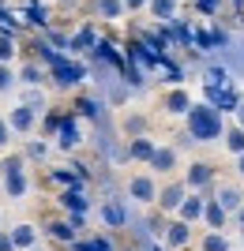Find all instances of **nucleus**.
<instances>
[{"label":"nucleus","instance_id":"37998d69","mask_svg":"<svg viewBox=\"0 0 244 251\" xmlns=\"http://www.w3.org/2000/svg\"><path fill=\"white\" fill-rule=\"evenodd\" d=\"M8 131H11V124H8V120H0V150L8 147Z\"/></svg>","mask_w":244,"mask_h":251},{"label":"nucleus","instance_id":"c85d7f7f","mask_svg":"<svg viewBox=\"0 0 244 251\" xmlns=\"http://www.w3.org/2000/svg\"><path fill=\"white\" fill-rule=\"evenodd\" d=\"M72 251H117V248H113V240L106 232H98L90 240H72Z\"/></svg>","mask_w":244,"mask_h":251},{"label":"nucleus","instance_id":"ddd939ff","mask_svg":"<svg viewBox=\"0 0 244 251\" xmlns=\"http://www.w3.org/2000/svg\"><path fill=\"white\" fill-rule=\"evenodd\" d=\"M162 240H165V248H169V251H181V248H188V240H191L188 221H184V218L169 221V225H165V232H162Z\"/></svg>","mask_w":244,"mask_h":251},{"label":"nucleus","instance_id":"a878e982","mask_svg":"<svg viewBox=\"0 0 244 251\" xmlns=\"http://www.w3.org/2000/svg\"><path fill=\"white\" fill-rule=\"evenodd\" d=\"M199 251H233V244H229V236H225L222 229H211L199 240Z\"/></svg>","mask_w":244,"mask_h":251},{"label":"nucleus","instance_id":"cd10ccee","mask_svg":"<svg viewBox=\"0 0 244 251\" xmlns=\"http://www.w3.org/2000/svg\"><path fill=\"white\" fill-rule=\"evenodd\" d=\"M45 72H49V68H42L38 60H30V64H23L19 83H23V86H42V83H45Z\"/></svg>","mask_w":244,"mask_h":251},{"label":"nucleus","instance_id":"ea45409f","mask_svg":"<svg viewBox=\"0 0 244 251\" xmlns=\"http://www.w3.org/2000/svg\"><path fill=\"white\" fill-rule=\"evenodd\" d=\"M128 135H132V139H136V135H143V131H147V120H143V116H128Z\"/></svg>","mask_w":244,"mask_h":251},{"label":"nucleus","instance_id":"f704fd0d","mask_svg":"<svg viewBox=\"0 0 244 251\" xmlns=\"http://www.w3.org/2000/svg\"><path fill=\"white\" fill-rule=\"evenodd\" d=\"M225 150H229V154H244V127L241 124L225 127Z\"/></svg>","mask_w":244,"mask_h":251},{"label":"nucleus","instance_id":"72a5a7b5","mask_svg":"<svg viewBox=\"0 0 244 251\" xmlns=\"http://www.w3.org/2000/svg\"><path fill=\"white\" fill-rule=\"evenodd\" d=\"M27 23H23V15H15V11H8L4 4H0V34H19Z\"/></svg>","mask_w":244,"mask_h":251},{"label":"nucleus","instance_id":"6ab92c4d","mask_svg":"<svg viewBox=\"0 0 244 251\" xmlns=\"http://www.w3.org/2000/svg\"><path fill=\"white\" fill-rule=\"evenodd\" d=\"M23 23H27V26H34V30H45V26H49V8H45V4H38V0H27Z\"/></svg>","mask_w":244,"mask_h":251},{"label":"nucleus","instance_id":"412c9836","mask_svg":"<svg viewBox=\"0 0 244 251\" xmlns=\"http://www.w3.org/2000/svg\"><path fill=\"white\" fill-rule=\"evenodd\" d=\"M154 139H147V135H136L132 139V143H128V157H132V161H150V157H154Z\"/></svg>","mask_w":244,"mask_h":251},{"label":"nucleus","instance_id":"473e14b6","mask_svg":"<svg viewBox=\"0 0 244 251\" xmlns=\"http://www.w3.org/2000/svg\"><path fill=\"white\" fill-rule=\"evenodd\" d=\"M94 11L102 19H120L128 8H124V0H94Z\"/></svg>","mask_w":244,"mask_h":251},{"label":"nucleus","instance_id":"f03ea898","mask_svg":"<svg viewBox=\"0 0 244 251\" xmlns=\"http://www.w3.org/2000/svg\"><path fill=\"white\" fill-rule=\"evenodd\" d=\"M0 188L8 199H23L30 191V180H27V157L23 154H8L0 161Z\"/></svg>","mask_w":244,"mask_h":251},{"label":"nucleus","instance_id":"20e7f679","mask_svg":"<svg viewBox=\"0 0 244 251\" xmlns=\"http://www.w3.org/2000/svg\"><path fill=\"white\" fill-rule=\"evenodd\" d=\"M86 75H90V68H86L83 60H72L68 52H64L56 64H49V79H53V86H60V90H75Z\"/></svg>","mask_w":244,"mask_h":251},{"label":"nucleus","instance_id":"4468645a","mask_svg":"<svg viewBox=\"0 0 244 251\" xmlns=\"http://www.w3.org/2000/svg\"><path fill=\"white\" fill-rule=\"evenodd\" d=\"M98 214H102V221H106L109 229H124L128 221H132V218H128V206H124V199H106Z\"/></svg>","mask_w":244,"mask_h":251},{"label":"nucleus","instance_id":"c756f323","mask_svg":"<svg viewBox=\"0 0 244 251\" xmlns=\"http://www.w3.org/2000/svg\"><path fill=\"white\" fill-rule=\"evenodd\" d=\"M45 232H49L53 240H60V244H72L79 229H75L72 221H49V225H45Z\"/></svg>","mask_w":244,"mask_h":251},{"label":"nucleus","instance_id":"dca6fc26","mask_svg":"<svg viewBox=\"0 0 244 251\" xmlns=\"http://www.w3.org/2000/svg\"><path fill=\"white\" fill-rule=\"evenodd\" d=\"M214 180V169L207 165V161H191L188 165V173H184V184H188L191 191H203L207 184Z\"/></svg>","mask_w":244,"mask_h":251},{"label":"nucleus","instance_id":"6e6552de","mask_svg":"<svg viewBox=\"0 0 244 251\" xmlns=\"http://www.w3.org/2000/svg\"><path fill=\"white\" fill-rule=\"evenodd\" d=\"M38 113H42V105H30V101L15 105V109L8 113V124H11V131H19V135L34 131V124H38Z\"/></svg>","mask_w":244,"mask_h":251},{"label":"nucleus","instance_id":"9b49d317","mask_svg":"<svg viewBox=\"0 0 244 251\" xmlns=\"http://www.w3.org/2000/svg\"><path fill=\"white\" fill-rule=\"evenodd\" d=\"M128 195L136 202H158V184H154V176H147V173H139V176H132L128 180Z\"/></svg>","mask_w":244,"mask_h":251},{"label":"nucleus","instance_id":"4c0bfd02","mask_svg":"<svg viewBox=\"0 0 244 251\" xmlns=\"http://www.w3.org/2000/svg\"><path fill=\"white\" fill-rule=\"evenodd\" d=\"M45 154H49V147H45L42 139H34V143H27V157H34V161H42Z\"/></svg>","mask_w":244,"mask_h":251},{"label":"nucleus","instance_id":"58836bf2","mask_svg":"<svg viewBox=\"0 0 244 251\" xmlns=\"http://www.w3.org/2000/svg\"><path fill=\"white\" fill-rule=\"evenodd\" d=\"M60 116H64V113H45V120H42V131H45V135H56V127H60Z\"/></svg>","mask_w":244,"mask_h":251},{"label":"nucleus","instance_id":"1a4fd4ad","mask_svg":"<svg viewBox=\"0 0 244 251\" xmlns=\"http://www.w3.org/2000/svg\"><path fill=\"white\" fill-rule=\"evenodd\" d=\"M203 94H207V101H211L214 109H222V113H237V105L244 101V98L237 94V86H203Z\"/></svg>","mask_w":244,"mask_h":251},{"label":"nucleus","instance_id":"a18cd8bd","mask_svg":"<svg viewBox=\"0 0 244 251\" xmlns=\"http://www.w3.org/2000/svg\"><path fill=\"white\" fill-rule=\"evenodd\" d=\"M233 116H237V124H241V127H244V101H241V105H237V113H233Z\"/></svg>","mask_w":244,"mask_h":251},{"label":"nucleus","instance_id":"bb28decb","mask_svg":"<svg viewBox=\"0 0 244 251\" xmlns=\"http://www.w3.org/2000/svg\"><path fill=\"white\" fill-rule=\"evenodd\" d=\"M203 86H233V75H229V68H222V64H211V68L203 72Z\"/></svg>","mask_w":244,"mask_h":251},{"label":"nucleus","instance_id":"7c9ffc66","mask_svg":"<svg viewBox=\"0 0 244 251\" xmlns=\"http://www.w3.org/2000/svg\"><path fill=\"white\" fill-rule=\"evenodd\" d=\"M203 221L211 229H225V206L218 199H207V210H203Z\"/></svg>","mask_w":244,"mask_h":251},{"label":"nucleus","instance_id":"2eb2a0df","mask_svg":"<svg viewBox=\"0 0 244 251\" xmlns=\"http://www.w3.org/2000/svg\"><path fill=\"white\" fill-rule=\"evenodd\" d=\"M72 109H75L79 116H83V120H98V124L106 120V101H102V98L79 94V98H75V105H72Z\"/></svg>","mask_w":244,"mask_h":251},{"label":"nucleus","instance_id":"49530a36","mask_svg":"<svg viewBox=\"0 0 244 251\" xmlns=\"http://www.w3.org/2000/svg\"><path fill=\"white\" fill-rule=\"evenodd\" d=\"M237 173H241V180H244V154H237Z\"/></svg>","mask_w":244,"mask_h":251},{"label":"nucleus","instance_id":"b1692460","mask_svg":"<svg viewBox=\"0 0 244 251\" xmlns=\"http://www.w3.org/2000/svg\"><path fill=\"white\" fill-rule=\"evenodd\" d=\"M98 42V30L94 26H79V30L72 34V45H68V52H90Z\"/></svg>","mask_w":244,"mask_h":251},{"label":"nucleus","instance_id":"c03bdc74","mask_svg":"<svg viewBox=\"0 0 244 251\" xmlns=\"http://www.w3.org/2000/svg\"><path fill=\"white\" fill-rule=\"evenodd\" d=\"M147 4H150V0H124V8H128V11H143Z\"/></svg>","mask_w":244,"mask_h":251},{"label":"nucleus","instance_id":"f8f14e48","mask_svg":"<svg viewBox=\"0 0 244 251\" xmlns=\"http://www.w3.org/2000/svg\"><path fill=\"white\" fill-rule=\"evenodd\" d=\"M191 94L184 90V86H173L169 94L162 98V109H165V116H188V109H191Z\"/></svg>","mask_w":244,"mask_h":251},{"label":"nucleus","instance_id":"aec40b11","mask_svg":"<svg viewBox=\"0 0 244 251\" xmlns=\"http://www.w3.org/2000/svg\"><path fill=\"white\" fill-rule=\"evenodd\" d=\"M214 199L225 206V214H237V210L244 206V195H241V188H233V184H222V188L214 191Z\"/></svg>","mask_w":244,"mask_h":251},{"label":"nucleus","instance_id":"4be33fe9","mask_svg":"<svg viewBox=\"0 0 244 251\" xmlns=\"http://www.w3.org/2000/svg\"><path fill=\"white\" fill-rule=\"evenodd\" d=\"M147 165L154 169V173H173V169H177V150H173V147H158Z\"/></svg>","mask_w":244,"mask_h":251},{"label":"nucleus","instance_id":"423d86ee","mask_svg":"<svg viewBox=\"0 0 244 251\" xmlns=\"http://www.w3.org/2000/svg\"><path fill=\"white\" fill-rule=\"evenodd\" d=\"M56 143H60V150H75L79 143H83L79 113H64V116H60V127H56Z\"/></svg>","mask_w":244,"mask_h":251},{"label":"nucleus","instance_id":"a211bd4d","mask_svg":"<svg viewBox=\"0 0 244 251\" xmlns=\"http://www.w3.org/2000/svg\"><path fill=\"white\" fill-rule=\"evenodd\" d=\"M60 206L68 210V214H86V210H90V199L83 195V188H64L60 191Z\"/></svg>","mask_w":244,"mask_h":251},{"label":"nucleus","instance_id":"0eeeda50","mask_svg":"<svg viewBox=\"0 0 244 251\" xmlns=\"http://www.w3.org/2000/svg\"><path fill=\"white\" fill-rule=\"evenodd\" d=\"M86 56H90V60H98V64H109V68H117V72H124V64H128V56H124L113 42H109V38H98L94 49L86 52Z\"/></svg>","mask_w":244,"mask_h":251},{"label":"nucleus","instance_id":"393cba45","mask_svg":"<svg viewBox=\"0 0 244 251\" xmlns=\"http://www.w3.org/2000/svg\"><path fill=\"white\" fill-rule=\"evenodd\" d=\"M147 11L154 23H169V19H177V0H150Z\"/></svg>","mask_w":244,"mask_h":251},{"label":"nucleus","instance_id":"39448f33","mask_svg":"<svg viewBox=\"0 0 244 251\" xmlns=\"http://www.w3.org/2000/svg\"><path fill=\"white\" fill-rule=\"evenodd\" d=\"M229 45V34L222 26H195V38H191V49L199 52H214V49H225Z\"/></svg>","mask_w":244,"mask_h":251},{"label":"nucleus","instance_id":"9d476101","mask_svg":"<svg viewBox=\"0 0 244 251\" xmlns=\"http://www.w3.org/2000/svg\"><path fill=\"white\" fill-rule=\"evenodd\" d=\"M188 191H191V188H188V184H184V180H169V184H165V188L158 191V206L165 210V214H177Z\"/></svg>","mask_w":244,"mask_h":251},{"label":"nucleus","instance_id":"e433bc0d","mask_svg":"<svg viewBox=\"0 0 244 251\" xmlns=\"http://www.w3.org/2000/svg\"><path fill=\"white\" fill-rule=\"evenodd\" d=\"M15 83H19V75L11 72L8 64H0V94H8V90H11Z\"/></svg>","mask_w":244,"mask_h":251},{"label":"nucleus","instance_id":"f3484780","mask_svg":"<svg viewBox=\"0 0 244 251\" xmlns=\"http://www.w3.org/2000/svg\"><path fill=\"white\" fill-rule=\"evenodd\" d=\"M203 210H207V199H203L199 191H188L181 202V210H177V218H184L191 225V221H203Z\"/></svg>","mask_w":244,"mask_h":251},{"label":"nucleus","instance_id":"de8ad7c7","mask_svg":"<svg viewBox=\"0 0 244 251\" xmlns=\"http://www.w3.org/2000/svg\"><path fill=\"white\" fill-rule=\"evenodd\" d=\"M237 221H241V229H244V206H241V210H237Z\"/></svg>","mask_w":244,"mask_h":251},{"label":"nucleus","instance_id":"5701e85b","mask_svg":"<svg viewBox=\"0 0 244 251\" xmlns=\"http://www.w3.org/2000/svg\"><path fill=\"white\" fill-rule=\"evenodd\" d=\"M11 240H15V251H34V244H38V229L23 221V225L11 229Z\"/></svg>","mask_w":244,"mask_h":251},{"label":"nucleus","instance_id":"2f4dec72","mask_svg":"<svg viewBox=\"0 0 244 251\" xmlns=\"http://www.w3.org/2000/svg\"><path fill=\"white\" fill-rule=\"evenodd\" d=\"M49 180H53V184H60V188H83V184H86L75 169H53V173H49Z\"/></svg>","mask_w":244,"mask_h":251},{"label":"nucleus","instance_id":"7ed1b4c3","mask_svg":"<svg viewBox=\"0 0 244 251\" xmlns=\"http://www.w3.org/2000/svg\"><path fill=\"white\" fill-rule=\"evenodd\" d=\"M124 56H128V64H139L143 72H154V68H162V60H165L169 52H158L143 34H132L124 42Z\"/></svg>","mask_w":244,"mask_h":251},{"label":"nucleus","instance_id":"a19ab883","mask_svg":"<svg viewBox=\"0 0 244 251\" xmlns=\"http://www.w3.org/2000/svg\"><path fill=\"white\" fill-rule=\"evenodd\" d=\"M218 8H222V0H195V11H199V15H214Z\"/></svg>","mask_w":244,"mask_h":251},{"label":"nucleus","instance_id":"79ce46f5","mask_svg":"<svg viewBox=\"0 0 244 251\" xmlns=\"http://www.w3.org/2000/svg\"><path fill=\"white\" fill-rule=\"evenodd\" d=\"M0 251H15V240H11V232L0 229Z\"/></svg>","mask_w":244,"mask_h":251},{"label":"nucleus","instance_id":"c9c22d12","mask_svg":"<svg viewBox=\"0 0 244 251\" xmlns=\"http://www.w3.org/2000/svg\"><path fill=\"white\" fill-rule=\"evenodd\" d=\"M15 56V34H0V64H11Z\"/></svg>","mask_w":244,"mask_h":251},{"label":"nucleus","instance_id":"f257e3e1","mask_svg":"<svg viewBox=\"0 0 244 251\" xmlns=\"http://www.w3.org/2000/svg\"><path fill=\"white\" fill-rule=\"evenodd\" d=\"M188 139L195 143H218L225 135V120H222V109H214L211 101H199L188 109Z\"/></svg>","mask_w":244,"mask_h":251}]
</instances>
